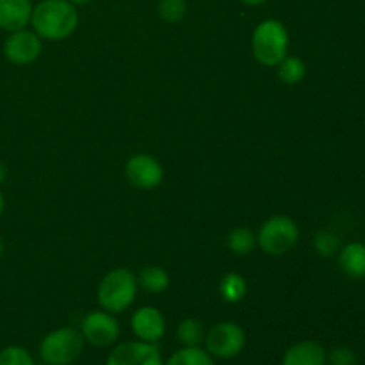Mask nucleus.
Wrapping results in <instances>:
<instances>
[{
    "label": "nucleus",
    "instance_id": "24",
    "mask_svg": "<svg viewBox=\"0 0 365 365\" xmlns=\"http://www.w3.org/2000/svg\"><path fill=\"white\" fill-rule=\"evenodd\" d=\"M359 356L349 346H337L327 355V364L330 365H356Z\"/></svg>",
    "mask_w": 365,
    "mask_h": 365
},
{
    "label": "nucleus",
    "instance_id": "5",
    "mask_svg": "<svg viewBox=\"0 0 365 365\" xmlns=\"http://www.w3.org/2000/svg\"><path fill=\"white\" fill-rule=\"evenodd\" d=\"M299 227L289 216H273L264 221L257 234V245L266 255L284 257L298 245Z\"/></svg>",
    "mask_w": 365,
    "mask_h": 365
},
{
    "label": "nucleus",
    "instance_id": "1",
    "mask_svg": "<svg viewBox=\"0 0 365 365\" xmlns=\"http://www.w3.org/2000/svg\"><path fill=\"white\" fill-rule=\"evenodd\" d=\"M77 6L70 0H41L32 9L31 24L36 34L48 41H63L78 27Z\"/></svg>",
    "mask_w": 365,
    "mask_h": 365
},
{
    "label": "nucleus",
    "instance_id": "16",
    "mask_svg": "<svg viewBox=\"0 0 365 365\" xmlns=\"http://www.w3.org/2000/svg\"><path fill=\"white\" fill-rule=\"evenodd\" d=\"M278 78L287 86H296L307 77L305 61L296 56H285L277 66Z\"/></svg>",
    "mask_w": 365,
    "mask_h": 365
},
{
    "label": "nucleus",
    "instance_id": "26",
    "mask_svg": "<svg viewBox=\"0 0 365 365\" xmlns=\"http://www.w3.org/2000/svg\"><path fill=\"white\" fill-rule=\"evenodd\" d=\"M241 2L246 4V6H262L267 0H241Z\"/></svg>",
    "mask_w": 365,
    "mask_h": 365
},
{
    "label": "nucleus",
    "instance_id": "13",
    "mask_svg": "<svg viewBox=\"0 0 365 365\" xmlns=\"http://www.w3.org/2000/svg\"><path fill=\"white\" fill-rule=\"evenodd\" d=\"M32 9L31 0H0V29L7 32L25 29L31 24Z\"/></svg>",
    "mask_w": 365,
    "mask_h": 365
},
{
    "label": "nucleus",
    "instance_id": "9",
    "mask_svg": "<svg viewBox=\"0 0 365 365\" xmlns=\"http://www.w3.org/2000/svg\"><path fill=\"white\" fill-rule=\"evenodd\" d=\"M127 180L138 189H155L164 180V168L155 157L148 153H135L125 164Z\"/></svg>",
    "mask_w": 365,
    "mask_h": 365
},
{
    "label": "nucleus",
    "instance_id": "15",
    "mask_svg": "<svg viewBox=\"0 0 365 365\" xmlns=\"http://www.w3.org/2000/svg\"><path fill=\"white\" fill-rule=\"evenodd\" d=\"M138 284L150 294H160L170 287V274L159 266H146L139 273Z\"/></svg>",
    "mask_w": 365,
    "mask_h": 365
},
{
    "label": "nucleus",
    "instance_id": "7",
    "mask_svg": "<svg viewBox=\"0 0 365 365\" xmlns=\"http://www.w3.org/2000/svg\"><path fill=\"white\" fill-rule=\"evenodd\" d=\"M81 334L88 344L95 348H109L120 337V323L107 310H95L86 314L81 323Z\"/></svg>",
    "mask_w": 365,
    "mask_h": 365
},
{
    "label": "nucleus",
    "instance_id": "14",
    "mask_svg": "<svg viewBox=\"0 0 365 365\" xmlns=\"http://www.w3.org/2000/svg\"><path fill=\"white\" fill-rule=\"evenodd\" d=\"M339 267L342 273L355 280L365 278V245L364 242H349L339 252Z\"/></svg>",
    "mask_w": 365,
    "mask_h": 365
},
{
    "label": "nucleus",
    "instance_id": "19",
    "mask_svg": "<svg viewBox=\"0 0 365 365\" xmlns=\"http://www.w3.org/2000/svg\"><path fill=\"white\" fill-rule=\"evenodd\" d=\"M205 328L200 319L195 317H187V319L180 321L177 328V339L182 346H200L205 341Z\"/></svg>",
    "mask_w": 365,
    "mask_h": 365
},
{
    "label": "nucleus",
    "instance_id": "3",
    "mask_svg": "<svg viewBox=\"0 0 365 365\" xmlns=\"http://www.w3.org/2000/svg\"><path fill=\"white\" fill-rule=\"evenodd\" d=\"M138 277L130 269L118 267L109 271L98 284L96 298L100 307L110 314H120L134 303L138 294Z\"/></svg>",
    "mask_w": 365,
    "mask_h": 365
},
{
    "label": "nucleus",
    "instance_id": "27",
    "mask_svg": "<svg viewBox=\"0 0 365 365\" xmlns=\"http://www.w3.org/2000/svg\"><path fill=\"white\" fill-rule=\"evenodd\" d=\"M4 209H6V200H4V195L0 192V216L4 214Z\"/></svg>",
    "mask_w": 365,
    "mask_h": 365
},
{
    "label": "nucleus",
    "instance_id": "12",
    "mask_svg": "<svg viewBox=\"0 0 365 365\" xmlns=\"http://www.w3.org/2000/svg\"><path fill=\"white\" fill-rule=\"evenodd\" d=\"M328 351L321 342L307 339L292 344L285 351L282 365H327Z\"/></svg>",
    "mask_w": 365,
    "mask_h": 365
},
{
    "label": "nucleus",
    "instance_id": "6",
    "mask_svg": "<svg viewBox=\"0 0 365 365\" xmlns=\"http://www.w3.org/2000/svg\"><path fill=\"white\" fill-rule=\"evenodd\" d=\"M205 349L210 356L230 360L241 355L246 346V334L239 324L223 321L210 328L205 334Z\"/></svg>",
    "mask_w": 365,
    "mask_h": 365
},
{
    "label": "nucleus",
    "instance_id": "10",
    "mask_svg": "<svg viewBox=\"0 0 365 365\" xmlns=\"http://www.w3.org/2000/svg\"><path fill=\"white\" fill-rule=\"evenodd\" d=\"M106 365H164V360L155 344L130 341L118 344L107 356Z\"/></svg>",
    "mask_w": 365,
    "mask_h": 365
},
{
    "label": "nucleus",
    "instance_id": "18",
    "mask_svg": "<svg viewBox=\"0 0 365 365\" xmlns=\"http://www.w3.org/2000/svg\"><path fill=\"white\" fill-rule=\"evenodd\" d=\"M164 365H214L212 356L200 346H184L168 359Z\"/></svg>",
    "mask_w": 365,
    "mask_h": 365
},
{
    "label": "nucleus",
    "instance_id": "20",
    "mask_svg": "<svg viewBox=\"0 0 365 365\" xmlns=\"http://www.w3.org/2000/svg\"><path fill=\"white\" fill-rule=\"evenodd\" d=\"M257 246V235L250 228L237 227L228 235V248L235 255H250Z\"/></svg>",
    "mask_w": 365,
    "mask_h": 365
},
{
    "label": "nucleus",
    "instance_id": "4",
    "mask_svg": "<svg viewBox=\"0 0 365 365\" xmlns=\"http://www.w3.org/2000/svg\"><path fill=\"white\" fill-rule=\"evenodd\" d=\"M84 337L70 327L57 328L45 335L39 344V356L46 365H71L84 353Z\"/></svg>",
    "mask_w": 365,
    "mask_h": 365
},
{
    "label": "nucleus",
    "instance_id": "25",
    "mask_svg": "<svg viewBox=\"0 0 365 365\" xmlns=\"http://www.w3.org/2000/svg\"><path fill=\"white\" fill-rule=\"evenodd\" d=\"M7 180V166L0 160V185Z\"/></svg>",
    "mask_w": 365,
    "mask_h": 365
},
{
    "label": "nucleus",
    "instance_id": "21",
    "mask_svg": "<svg viewBox=\"0 0 365 365\" xmlns=\"http://www.w3.org/2000/svg\"><path fill=\"white\" fill-rule=\"evenodd\" d=\"M157 11H159V16L163 21L178 24V21L184 20L185 13H187V4H185V0H160Z\"/></svg>",
    "mask_w": 365,
    "mask_h": 365
},
{
    "label": "nucleus",
    "instance_id": "22",
    "mask_svg": "<svg viewBox=\"0 0 365 365\" xmlns=\"http://www.w3.org/2000/svg\"><path fill=\"white\" fill-rule=\"evenodd\" d=\"M0 365H36L31 353L21 346H7L0 351Z\"/></svg>",
    "mask_w": 365,
    "mask_h": 365
},
{
    "label": "nucleus",
    "instance_id": "11",
    "mask_svg": "<svg viewBox=\"0 0 365 365\" xmlns=\"http://www.w3.org/2000/svg\"><path fill=\"white\" fill-rule=\"evenodd\" d=\"M132 331L135 339L150 344H157L166 334V319L155 307H141L135 310L130 319Z\"/></svg>",
    "mask_w": 365,
    "mask_h": 365
},
{
    "label": "nucleus",
    "instance_id": "17",
    "mask_svg": "<svg viewBox=\"0 0 365 365\" xmlns=\"http://www.w3.org/2000/svg\"><path fill=\"white\" fill-rule=\"evenodd\" d=\"M248 292V284L239 273H227L220 282V294L227 303H239Z\"/></svg>",
    "mask_w": 365,
    "mask_h": 365
},
{
    "label": "nucleus",
    "instance_id": "2",
    "mask_svg": "<svg viewBox=\"0 0 365 365\" xmlns=\"http://www.w3.org/2000/svg\"><path fill=\"white\" fill-rule=\"evenodd\" d=\"M252 50L257 63L266 68H277L287 56L289 32L280 20H264L252 36Z\"/></svg>",
    "mask_w": 365,
    "mask_h": 365
},
{
    "label": "nucleus",
    "instance_id": "28",
    "mask_svg": "<svg viewBox=\"0 0 365 365\" xmlns=\"http://www.w3.org/2000/svg\"><path fill=\"white\" fill-rule=\"evenodd\" d=\"M70 2L73 4V6H84V4L93 2V0H70Z\"/></svg>",
    "mask_w": 365,
    "mask_h": 365
},
{
    "label": "nucleus",
    "instance_id": "29",
    "mask_svg": "<svg viewBox=\"0 0 365 365\" xmlns=\"http://www.w3.org/2000/svg\"><path fill=\"white\" fill-rule=\"evenodd\" d=\"M4 252V242H2V237H0V255H2Z\"/></svg>",
    "mask_w": 365,
    "mask_h": 365
},
{
    "label": "nucleus",
    "instance_id": "23",
    "mask_svg": "<svg viewBox=\"0 0 365 365\" xmlns=\"http://www.w3.org/2000/svg\"><path fill=\"white\" fill-rule=\"evenodd\" d=\"M314 248L321 257H334L339 252V237L330 230H321L314 239Z\"/></svg>",
    "mask_w": 365,
    "mask_h": 365
},
{
    "label": "nucleus",
    "instance_id": "8",
    "mask_svg": "<svg viewBox=\"0 0 365 365\" xmlns=\"http://www.w3.org/2000/svg\"><path fill=\"white\" fill-rule=\"evenodd\" d=\"M41 38L34 31H27V29L9 32L6 43H4V56L16 66L32 64L41 56Z\"/></svg>",
    "mask_w": 365,
    "mask_h": 365
}]
</instances>
